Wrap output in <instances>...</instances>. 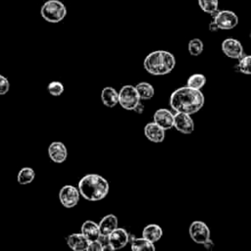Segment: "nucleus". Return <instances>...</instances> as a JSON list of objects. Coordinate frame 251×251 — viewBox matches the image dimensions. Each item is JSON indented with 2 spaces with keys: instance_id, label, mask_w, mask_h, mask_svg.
I'll return each instance as SVG.
<instances>
[{
  "instance_id": "nucleus-17",
  "label": "nucleus",
  "mask_w": 251,
  "mask_h": 251,
  "mask_svg": "<svg viewBox=\"0 0 251 251\" xmlns=\"http://www.w3.org/2000/svg\"><path fill=\"white\" fill-rule=\"evenodd\" d=\"M118 227V218L113 215L109 214L103 217L99 223V228L101 235L108 236L114 229Z\"/></svg>"
},
{
  "instance_id": "nucleus-26",
  "label": "nucleus",
  "mask_w": 251,
  "mask_h": 251,
  "mask_svg": "<svg viewBox=\"0 0 251 251\" xmlns=\"http://www.w3.org/2000/svg\"><path fill=\"white\" fill-rule=\"evenodd\" d=\"M236 69L244 75H251V55L242 56L239 59Z\"/></svg>"
},
{
  "instance_id": "nucleus-12",
  "label": "nucleus",
  "mask_w": 251,
  "mask_h": 251,
  "mask_svg": "<svg viewBox=\"0 0 251 251\" xmlns=\"http://www.w3.org/2000/svg\"><path fill=\"white\" fill-rule=\"evenodd\" d=\"M174 120L175 114L165 108L158 109L153 115V122L163 127L165 130L170 129L174 126Z\"/></svg>"
},
{
  "instance_id": "nucleus-19",
  "label": "nucleus",
  "mask_w": 251,
  "mask_h": 251,
  "mask_svg": "<svg viewBox=\"0 0 251 251\" xmlns=\"http://www.w3.org/2000/svg\"><path fill=\"white\" fill-rule=\"evenodd\" d=\"M162 235H163L162 227L155 224H150L146 226L142 230V236L153 243L157 242L162 237Z\"/></svg>"
},
{
  "instance_id": "nucleus-10",
  "label": "nucleus",
  "mask_w": 251,
  "mask_h": 251,
  "mask_svg": "<svg viewBox=\"0 0 251 251\" xmlns=\"http://www.w3.org/2000/svg\"><path fill=\"white\" fill-rule=\"evenodd\" d=\"M222 50L224 54L231 59H240L244 55L243 46L235 38H226L222 42Z\"/></svg>"
},
{
  "instance_id": "nucleus-29",
  "label": "nucleus",
  "mask_w": 251,
  "mask_h": 251,
  "mask_svg": "<svg viewBox=\"0 0 251 251\" xmlns=\"http://www.w3.org/2000/svg\"><path fill=\"white\" fill-rule=\"evenodd\" d=\"M87 251H103V246L102 243L100 242V240H94V241H90Z\"/></svg>"
},
{
  "instance_id": "nucleus-33",
  "label": "nucleus",
  "mask_w": 251,
  "mask_h": 251,
  "mask_svg": "<svg viewBox=\"0 0 251 251\" xmlns=\"http://www.w3.org/2000/svg\"><path fill=\"white\" fill-rule=\"evenodd\" d=\"M249 36H250V39H251V31H250V35Z\"/></svg>"
},
{
  "instance_id": "nucleus-2",
  "label": "nucleus",
  "mask_w": 251,
  "mask_h": 251,
  "mask_svg": "<svg viewBox=\"0 0 251 251\" xmlns=\"http://www.w3.org/2000/svg\"><path fill=\"white\" fill-rule=\"evenodd\" d=\"M80 195L88 201H99L104 199L109 192V182L97 174H88L78 181Z\"/></svg>"
},
{
  "instance_id": "nucleus-14",
  "label": "nucleus",
  "mask_w": 251,
  "mask_h": 251,
  "mask_svg": "<svg viewBox=\"0 0 251 251\" xmlns=\"http://www.w3.org/2000/svg\"><path fill=\"white\" fill-rule=\"evenodd\" d=\"M165 129L157 125L155 122L148 123L144 126V134L146 138L154 143H161L165 139Z\"/></svg>"
},
{
  "instance_id": "nucleus-13",
  "label": "nucleus",
  "mask_w": 251,
  "mask_h": 251,
  "mask_svg": "<svg viewBox=\"0 0 251 251\" xmlns=\"http://www.w3.org/2000/svg\"><path fill=\"white\" fill-rule=\"evenodd\" d=\"M48 155L54 163L61 164L66 161L68 157V150L64 143L60 141H54L48 147Z\"/></svg>"
},
{
  "instance_id": "nucleus-20",
  "label": "nucleus",
  "mask_w": 251,
  "mask_h": 251,
  "mask_svg": "<svg viewBox=\"0 0 251 251\" xmlns=\"http://www.w3.org/2000/svg\"><path fill=\"white\" fill-rule=\"evenodd\" d=\"M131 249L133 251H154L155 246L153 242L142 236L140 238H133L131 240Z\"/></svg>"
},
{
  "instance_id": "nucleus-31",
  "label": "nucleus",
  "mask_w": 251,
  "mask_h": 251,
  "mask_svg": "<svg viewBox=\"0 0 251 251\" xmlns=\"http://www.w3.org/2000/svg\"><path fill=\"white\" fill-rule=\"evenodd\" d=\"M143 110H144V106H143V104H142L141 102H139V103L135 106V108L133 109V111H134V112H136L137 114H141V113H143Z\"/></svg>"
},
{
  "instance_id": "nucleus-28",
  "label": "nucleus",
  "mask_w": 251,
  "mask_h": 251,
  "mask_svg": "<svg viewBox=\"0 0 251 251\" xmlns=\"http://www.w3.org/2000/svg\"><path fill=\"white\" fill-rule=\"evenodd\" d=\"M10 89V83L7 77L0 75V95H5Z\"/></svg>"
},
{
  "instance_id": "nucleus-22",
  "label": "nucleus",
  "mask_w": 251,
  "mask_h": 251,
  "mask_svg": "<svg viewBox=\"0 0 251 251\" xmlns=\"http://www.w3.org/2000/svg\"><path fill=\"white\" fill-rule=\"evenodd\" d=\"M34 177H35V173H34L33 169L25 167V168L21 169L20 172L18 173L17 180L20 184H28L33 181Z\"/></svg>"
},
{
  "instance_id": "nucleus-7",
  "label": "nucleus",
  "mask_w": 251,
  "mask_h": 251,
  "mask_svg": "<svg viewBox=\"0 0 251 251\" xmlns=\"http://www.w3.org/2000/svg\"><path fill=\"white\" fill-rule=\"evenodd\" d=\"M80 193L78 188L71 184L64 185L59 191L60 203L66 208H73L75 205H77Z\"/></svg>"
},
{
  "instance_id": "nucleus-30",
  "label": "nucleus",
  "mask_w": 251,
  "mask_h": 251,
  "mask_svg": "<svg viewBox=\"0 0 251 251\" xmlns=\"http://www.w3.org/2000/svg\"><path fill=\"white\" fill-rule=\"evenodd\" d=\"M220 28L218 26V25L216 24V22L214 20L211 21V23L209 24V30L212 31V32H215V31H218Z\"/></svg>"
},
{
  "instance_id": "nucleus-15",
  "label": "nucleus",
  "mask_w": 251,
  "mask_h": 251,
  "mask_svg": "<svg viewBox=\"0 0 251 251\" xmlns=\"http://www.w3.org/2000/svg\"><path fill=\"white\" fill-rule=\"evenodd\" d=\"M89 240L81 233H72L67 238L68 245L75 251H87Z\"/></svg>"
},
{
  "instance_id": "nucleus-6",
  "label": "nucleus",
  "mask_w": 251,
  "mask_h": 251,
  "mask_svg": "<svg viewBox=\"0 0 251 251\" xmlns=\"http://www.w3.org/2000/svg\"><path fill=\"white\" fill-rule=\"evenodd\" d=\"M212 17L220 29H232L238 24L237 15L230 10H218V12L212 15Z\"/></svg>"
},
{
  "instance_id": "nucleus-24",
  "label": "nucleus",
  "mask_w": 251,
  "mask_h": 251,
  "mask_svg": "<svg viewBox=\"0 0 251 251\" xmlns=\"http://www.w3.org/2000/svg\"><path fill=\"white\" fill-rule=\"evenodd\" d=\"M199 7L207 14L214 15L219 10V0H198Z\"/></svg>"
},
{
  "instance_id": "nucleus-27",
  "label": "nucleus",
  "mask_w": 251,
  "mask_h": 251,
  "mask_svg": "<svg viewBox=\"0 0 251 251\" xmlns=\"http://www.w3.org/2000/svg\"><path fill=\"white\" fill-rule=\"evenodd\" d=\"M47 89L52 96H60L64 92V85L62 82L55 80V81H51L48 84Z\"/></svg>"
},
{
  "instance_id": "nucleus-25",
  "label": "nucleus",
  "mask_w": 251,
  "mask_h": 251,
  "mask_svg": "<svg viewBox=\"0 0 251 251\" xmlns=\"http://www.w3.org/2000/svg\"><path fill=\"white\" fill-rule=\"evenodd\" d=\"M204 49V44L200 38H192L188 42V52L191 56H199Z\"/></svg>"
},
{
  "instance_id": "nucleus-23",
  "label": "nucleus",
  "mask_w": 251,
  "mask_h": 251,
  "mask_svg": "<svg viewBox=\"0 0 251 251\" xmlns=\"http://www.w3.org/2000/svg\"><path fill=\"white\" fill-rule=\"evenodd\" d=\"M205 84H206V76L202 74H194L188 77L186 85L191 88L201 90V88L204 87Z\"/></svg>"
},
{
  "instance_id": "nucleus-1",
  "label": "nucleus",
  "mask_w": 251,
  "mask_h": 251,
  "mask_svg": "<svg viewBox=\"0 0 251 251\" xmlns=\"http://www.w3.org/2000/svg\"><path fill=\"white\" fill-rule=\"evenodd\" d=\"M204 103L205 97L202 91L187 85L176 89L170 97V105L175 112L189 115L197 113L204 106Z\"/></svg>"
},
{
  "instance_id": "nucleus-8",
  "label": "nucleus",
  "mask_w": 251,
  "mask_h": 251,
  "mask_svg": "<svg viewBox=\"0 0 251 251\" xmlns=\"http://www.w3.org/2000/svg\"><path fill=\"white\" fill-rule=\"evenodd\" d=\"M189 235L191 239L197 244H204L210 239V229L208 226L202 221H194L191 223L189 229Z\"/></svg>"
},
{
  "instance_id": "nucleus-4",
  "label": "nucleus",
  "mask_w": 251,
  "mask_h": 251,
  "mask_svg": "<svg viewBox=\"0 0 251 251\" xmlns=\"http://www.w3.org/2000/svg\"><path fill=\"white\" fill-rule=\"evenodd\" d=\"M40 15L48 23H59L67 16V8L62 1L48 0L42 5Z\"/></svg>"
},
{
  "instance_id": "nucleus-16",
  "label": "nucleus",
  "mask_w": 251,
  "mask_h": 251,
  "mask_svg": "<svg viewBox=\"0 0 251 251\" xmlns=\"http://www.w3.org/2000/svg\"><path fill=\"white\" fill-rule=\"evenodd\" d=\"M80 232L89 240V241H94L98 240L101 233H100V228L99 225L96 224L93 221H85L80 227Z\"/></svg>"
},
{
  "instance_id": "nucleus-3",
  "label": "nucleus",
  "mask_w": 251,
  "mask_h": 251,
  "mask_svg": "<svg viewBox=\"0 0 251 251\" xmlns=\"http://www.w3.org/2000/svg\"><path fill=\"white\" fill-rule=\"evenodd\" d=\"M143 66L145 71L153 75H164L174 70L176 58L169 51L156 50L145 57Z\"/></svg>"
},
{
  "instance_id": "nucleus-11",
  "label": "nucleus",
  "mask_w": 251,
  "mask_h": 251,
  "mask_svg": "<svg viewBox=\"0 0 251 251\" xmlns=\"http://www.w3.org/2000/svg\"><path fill=\"white\" fill-rule=\"evenodd\" d=\"M108 240L114 250L121 249L128 243L129 234L125 228L117 227L108 235Z\"/></svg>"
},
{
  "instance_id": "nucleus-5",
  "label": "nucleus",
  "mask_w": 251,
  "mask_h": 251,
  "mask_svg": "<svg viewBox=\"0 0 251 251\" xmlns=\"http://www.w3.org/2000/svg\"><path fill=\"white\" fill-rule=\"evenodd\" d=\"M140 100L139 94L133 85H124L119 91V104L125 110L133 111Z\"/></svg>"
},
{
  "instance_id": "nucleus-21",
  "label": "nucleus",
  "mask_w": 251,
  "mask_h": 251,
  "mask_svg": "<svg viewBox=\"0 0 251 251\" xmlns=\"http://www.w3.org/2000/svg\"><path fill=\"white\" fill-rule=\"evenodd\" d=\"M135 88L139 94V97L141 100H149L154 96L155 90L154 87L149 82H139L137 85H135Z\"/></svg>"
},
{
  "instance_id": "nucleus-18",
  "label": "nucleus",
  "mask_w": 251,
  "mask_h": 251,
  "mask_svg": "<svg viewBox=\"0 0 251 251\" xmlns=\"http://www.w3.org/2000/svg\"><path fill=\"white\" fill-rule=\"evenodd\" d=\"M101 100L105 106L113 108L119 103V92L115 88L107 86L101 92Z\"/></svg>"
},
{
  "instance_id": "nucleus-32",
  "label": "nucleus",
  "mask_w": 251,
  "mask_h": 251,
  "mask_svg": "<svg viewBox=\"0 0 251 251\" xmlns=\"http://www.w3.org/2000/svg\"><path fill=\"white\" fill-rule=\"evenodd\" d=\"M203 245H204V247L207 248L208 250H211V249L214 247V242H213V240L210 238V239L207 240Z\"/></svg>"
},
{
  "instance_id": "nucleus-9",
  "label": "nucleus",
  "mask_w": 251,
  "mask_h": 251,
  "mask_svg": "<svg viewBox=\"0 0 251 251\" xmlns=\"http://www.w3.org/2000/svg\"><path fill=\"white\" fill-rule=\"evenodd\" d=\"M174 127L183 134H190L194 130V122L191 115L181 112L175 113Z\"/></svg>"
}]
</instances>
